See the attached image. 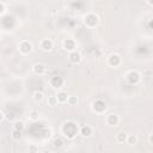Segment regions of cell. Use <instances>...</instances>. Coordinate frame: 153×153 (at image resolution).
Here are the masks:
<instances>
[{
  "label": "cell",
  "mask_w": 153,
  "mask_h": 153,
  "mask_svg": "<svg viewBox=\"0 0 153 153\" xmlns=\"http://www.w3.org/2000/svg\"><path fill=\"white\" fill-rule=\"evenodd\" d=\"M79 130H80V128H79L78 123H75L74 121H67L61 126V134L69 140L74 139L79 134Z\"/></svg>",
  "instance_id": "obj_1"
},
{
  "label": "cell",
  "mask_w": 153,
  "mask_h": 153,
  "mask_svg": "<svg viewBox=\"0 0 153 153\" xmlns=\"http://www.w3.org/2000/svg\"><path fill=\"white\" fill-rule=\"evenodd\" d=\"M126 80H127V82L130 84V85H136V84H139L140 80H141V74H140L137 71L131 69V71L127 72V74H126Z\"/></svg>",
  "instance_id": "obj_2"
},
{
  "label": "cell",
  "mask_w": 153,
  "mask_h": 153,
  "mask_svg": "<svg viewBox=\"0 0 153 153\" xmlns=\"http://www.w3.org/2000/svg\"><path fill=\"white\" fill-rule=\"evenodd\" d=\"M91 109H92L93 112L102 115V114H104L105 110H106V103H105L103 99H96V100L92 103Z\"/></svg>",
  "instance_id": "obj_3"
},
{
  "label": "cell",
  "mask_w": 153,
  "mask_h": 153,
  "mask_svg": "<svg viewBox=\"0 0 153 153\" xmlns=\"http://www.w3.org/2000/svg\"><path fill=\"white\" fill-rule=\"evenodd\" d=\"M99 23V18L94 13H87L84 16V24L87 27H94Z\"/></svg>",
  "instance_id": "obj_4"
},
{
  "label": "cell",
  "mask_w": 153,
  "mask_h": 153,
  "mask_svg": "<svg viewBox=\"0 0 153 153\" xmlns=\"http://www.w3.org/2000/svg\"><path fill=\"white\" fill-rule=\"evenodd\" d=\"M18 49H19V51H20L23 55H27V54H30V53L32 51L33 47H32V43H31L30 41L24 39V41L19 42V44H18Z\"/></svg>",
  "instance_id": "obj_5"
},
{
  "label": "cell",
  "mask_w": 153,
  "mask_h": 153,
  "mask_svg": "<svg viewBox=\"0 0 153 153\" xmlns=\"http://www.w3.org/2000/svg\"><path fill=\"white\" fill-rule=\"evenodd\" d=\"M121 63H122V59H121V56L118 54H111V55H109V57H108V65L110 67L116 68Z\"/></svg>",
  "instance_id": "obj_6"
},
{
  "label": "cell",
  "mask_w": 153,
  "mask_h": 153,
  "mask_svg": "<svg viewBox=\"0 0 153 153\" xmlns=\"http://www.w3.org/2000/svg\"><path fill=\"white\" fill-rule=\"evenodd\" d=\"M49 84H50V86H51L53 88H61V87L63 86V84H65V80H63L62 76L54 75V76L50 78Z\"/></svg>",
  "instance_id": "obj_7"
},
{
  "label": "cell",
  "mask_w": 153,
  "mask_h": 153,
  "mask_svg": "<svg viewBox=\"0 0 153 153\" xmlns=\"http://www.w3.org/2000/svg\"><path fill=\"white\" fill-rule=\"evenodd\" d=\"M81 60H82L81 54H80L78 50L69 51V54H68V61H69L71 63H73V65H78V63L81 62Z\"/></svg>",
  "instance_id": "obj_8"
},
{
  "label": "cell",
  "mask_w": 153,
  "mask_h": 153,
  "mask_svg": "<svg viewBox=\"0 0 153 153\" xmlns=\"http://www.w3.org/2000/svg\"><path fill=\"white\" fill-rule=\"evenodd\" d=\"M54 44H53V41L49 39V38H43L41 42H39V48L41 50L43 51H50L53 49Z\"/></svg>",
  "instance_id": "obj_9"
},
{
  "label": "cell",
  "mask_w": 153,
  "mask_h": 153,
  "mask_svg": "<svg viewBox=\"0 0 153 153\" xmlns=\"http://www.w3.org/2000/svg\"><path fill=\"white\" fill-rule=\"evenodd\" d=\"M63 48H65L67 51L76 50V42H75L73 38H66V39L63 41Z\"/></svg>",
  "instance_id": "obj_10"
},
{
  "label": "cell",
  "mask_w": 153,
  "mask_h": 153,
  "mask_svg": "<svg viewBox=\"0 0 153 153\" xmlns=\"http://www.w3.org/2000/svg\"><path fill=\"white\" fill-rule=\"evenodd\" d=\"M79 134H80L82 137H90V136L93 134V128H92L91 126H88V124L82 126V127H80Z\"/></svg>",
  "instance_id": "obj_11"
},
{
  "label": "cell",
  "mask_w": 153,
  "mask_h": 153,
  "mask_svg": "<svg viewBox=\"0 0 153 153\" xmlns=\"http://www.w3.org/2000/svg\"><path fill=\"white\" fill-rule=\"evenodd\" d=\"M32 71H33V73L37 74V75H43V74L47 72V68H45V66H44L43 63H35V65L32 66Z\"/></svg>",
  "instance_id": "obj_12"
},
{
  "label": "cell",
  "mask_w": 153,
  "mask_h": 153,
  "mask_svg": "<svg viewBox=\"0 0 153 153\" xmlns=\"http://www.w3.org/2000/svg\"><path fill=\"white\" fill-rule=\"evenodd\" d=\"M118 122H120L118 115H116V114H109V115L106 116V123H108L109 126H117Z\"/></svg>",
  "instance_id": "obj_13"
},
{
  "label": "cell",
  "mask_w": 153,
  "mask_h": 153,
  "mask_svg": "<svg viewBox=\"0 0 153 153\" xmlns=\"http://www.w3.org/2000/svg\"><path fill=\"white\" fill-rule=\"evenodd\" d=\"M56 97H57L59 103H60V104H63V103H67L69 94H68L67 92H65V91H60V92L56 93Z\"/></svg>",
  "instance_id": "obj_14"
},
{
  "label": "cell",
  "mask_w": 153,
  "mask_h": 153,
  "mask_svg": "<svg viewBox=\"0 0 153 153\" xmlns=\"http://www.w3.org/2000/svg\"><path fill=\"white\" fill-rule=\"evenodd\" d=\"M11 137H12L14 141H19V140H22V137H23V131H22V130H18V129H13L12 133H11Z\"/></svg>",
  "instance_id": "obj_15"
},
{
  "label": "cell",
  "mask_w": 153,
  "mask_h": 153,
  "mask_svg": "<svg viewBox=\"0 0 153 153\" xmlns=\"http://www.w3.org/2000/svg\"><path fill=\"white\" fill-rule=\"evenodd\" d=\"M47 103H48L50 106H55V105H57V104H59V100H57L56 94H51V96H49V97L47 98Z\"/></svg>",
  "instance_id": "obj_16"
},
{
  "label": "cell",
  "mask_w": 153,
  "mask_h": 153,
  "mask_svg": "<svg viewBox=\"0 0 153 153\" xmlns=\"http://www.w3.org/2000/svg\"><path fill=\"white\" fill-rule=\"evenodd\" d=\"M127 139H128V134H126V133H123V131L118 133L117 136H116V140H117L118 142H121V143L127 142Z\"/></svg>",
  "instance_id": "obj_17"
},
{
  "label": "cell",
  "mask_w": 153,
  "mask_h": 153,
  "mask_svg": "<svg viewBox=\"0 0 153 153\" xmlns=\"http://www.w3.org/2000/svg\"><path fill=\"white\" fill-rule=\"evenodd\" d=\"M33 99H35L36 102H42V100L44 99V93H43L42 91H36V92L33 93Z\"/></svg>",
  "instance_id": "obj_18"
},
{
  "label": "cell",
  "mask_w": 153,
  "mask_h": 153,
  "mask_svg": "<svg viewBox=\"0 0 153 153\" xmlns=\"http://www.w3.org/2000/svg\"><path fill=\"white\" fill-rule=\"evenodd\" d=\"M24 128H25V124H24V122L23 121H14V123H13V129H18V130H24Z\"/></svg>",
  "instance_id": "obj_19"
},
{
  "label": "cell",
  "mask_w": 153,
  "mask_h": 153,
  "mask_svg": "<svg viewBox=\"0 0 153 153\" xmlns=\"http://www.w3.org/2000/svg\"><path fill=\"white\" fill-rule=\"evenodd\" d=\"M29 118L31 121H37L39 118V112L37 110H31L30 114H29Z\"/></svg>",
  "instance_id": "obj_20"
},
{
  "label": "cell",
  "mask_w": 153,
  "mask_h": 153,
  "mask_svg": "<svg viewBox=\"0 0 153 153\" xmlns=\"http://www.w3.org/2000/svg\"><path fill=\"white\" fill-rule=\"evenodd\" d=\"M137 141L136 136L135 135H128V139H127V143L128 145H135Z\"/></svg>",
  "instance_id": "obj_21"
},
{
  "label": "cell",
  "mask_w": 153,
  "mask_h": 153,
  "mask_svg": "<svg viewBox=\"0 0 153 153\" xmlns=\"http://www.w3.org/2000/svg\"><path fill=\"white\" fill-rule=\"evenodd\" d=\"M53 146H54L55 148H61V147L63 146V141H62L61 139H55V140L53 141Z\"/></svg>",
  "instance_id": "obj_22"
},
{
  "label": "cell",
  "mask_w": 153,
  "mask_h": 153,
  "mask_svg": "<svg viewBox=\"0 0 153 153\" xmlns=\"http://www.w3.org/2000/svg\"><path fill=\"white\" fill-rule=\"evenodd\" d=\"M76 103H78V98H76L75 96H69V97H68L67 104H69V105H75Z\"/></svg>",
  "instance_id": "obj_23"
},
{
  "label": "cell",
  "mask_w": 153,
  "mask_h": 153,
  "mask_svg": "<svg viewBox=\"0 0 153 153\" xmlns=\"http://www.w3.org/2000/svg\"><path fill=\"white\" fill-rule=\"evenodd\" d=\"M6 11H7V8H6L5 2H4V1H0V16H1V17H2V16H5Z\"/></svg>",
  "instance_id": "obj_24"
},
{
  "label": "cell",
  "mask_w": 153,
  "mask_h": 153,
  "mask_svg": "<svg viewBox=\"0 0 153 153\" xmlns=\"http://www.w3.org/2000/svg\"><path fill=\"white\" fill-rule=\"evenodd\" d=\"M0 114H1V117H0V123H2L4 122V120H5V111H4V109H1L0 110Z\"/></svg>",
  "instance_id": "obj_25"
},
{
  "label": "cell",
  "mask_w": 153,
  "mask_h": 153,
  "mask_svg": "<svg viewBox=\"0 0 153 153\" xmlns=\"http://www.w3.org/2000/svg\"><path fill=\"white\" fill-rule=\"evenodd\" d=\"M29 152H38V148L35 146V145H31L29 147Z\"/></svg>",
  "instance_id": "obj_26"
},
{
  "label": "cell",
  "mask_w": 153,
  "mask_h": 153,
  "mask_svg": "<svg viewBox=\"0 0 153 153\" xmlns=\"http://www.w3.org/2000/svg\"><path fill=\"white\" fill-rule=\"evenodd\" d=\"M149 142L153 145V134H151V135H149Z\"/></svg>",
  "instance_id": "obj_27"
},
{
  "label": "cell",
  "mask_w": 153,
  "mask_h": 153,
  "mask_svg": "<svg viewBox=\"0 0 153 153\" xmlns=\"http://www.w3.org/2000/svg\"><path fill=\"white\" fill-rule=\"evenodd\" d=\"M148 25H149V27H151V29L153 30V19H152V20L149 22V24H148Z\"/></svg>",
  "instance_id": "obj_28"
},
{
  "label": "cell",
  "mask_w": 153,
  "mask_h": 153,
  "mask_svg": "<svg viewBox=\"0 0 153 153\" xmlns=\"http://www.w3.org/2000/svg\"><path fill=\"white\" fill-rule=\"evenodd\" d=\"M147 4L151 5V6H153V0H147Z\"/></svg>",
  "instance_id": "obj_29"
},
{
  "label": "cell",
  "mask_w": 153,
  "mask_h": 153,
  "mask_svg": "<svg viewBox=\"0 0 153 153\" xmlns=\"http://www.w3.org/2000/svg\"><path fill=\"white\" fill-rule=\"evenodd\" d=\"M67 1H74V0H67Z\"/></svg>",
  "instance_id": "obj_30"
}]
</instances>
